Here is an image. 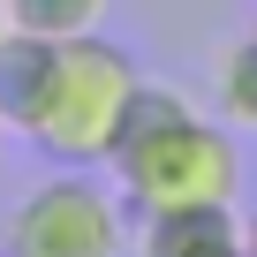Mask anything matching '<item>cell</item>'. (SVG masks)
I'll list each match as a JSON object with an SVG mask.
<instances>
[{"mask_svg":"<svg viewBox=\"0 0 257 257\" xmlns=\"http://www.w3.org/2000/svg\"><path fill=\"white\" fill-rule=\"evenodd\" d=\"M249 46H257V23H249Z\"/></svg>","mask_w":257,"mask_h":257,"instance_id":"obj_8","label":"cell"},{"mask_svg":"<svg viewBox=\"0 0 257 257\" xmlns=\"http://www.w3.org/2000/svg\"><path fill=\"white\" fill-rule=\"evenodd\" d=\"M137 91H144V76L113 38H98V31L53 38V76H46V98H38L23 137L68 167H98V159H113Z\"/></svg>","mask_w":257,"mask_h":257,"instance_id":"obj_2","label":"cell"},{"mask_svg":"<svg viewBox=\"0 0 257 257\" xmlns=\"http://www.w3.org/2000/svg\"><path fill=\"white\" fill-rule=\"evenodd\" d=\"M0 257H8V249H0Z\"/></svg>","mask_w":257,"mask_h":257,"instance_id":"obj_10","label":"cell"},{"mask_svg":"<svg viewBox=\"0 0 257 257\" xmlns=\"http://www.w3.org/2000/svg\"><path fill=\"white\" fill-rule=\"evenodd\" d=\"M8 31H31V38H76V31H98L106 0H0Z\"/></svg>","mask_w":257,"mask_h":257,"instance_id":"obj_4","label":"cell"},{"mask_svg":"<svg viewBox=\"0 0 257 257\" xmlns=\"http://www.w3.org/2000/svg\"><path fill=\"white\" fill-rule=\"evenodd\" d=\"M121 174V197L137 212H197V204H234L242 189V152L219 121H204L182 91L144 83L121 121V144L106 159Z\"/></svg>","mask_w":257,"mask_h":257,"instance_id":"obj_1","label":"cell"},{"mask_svg":"<svg viewBox=\"0 0 257 257\" xmlns=\"http://www.w3.org/2000/svg\"><path fill=\"white\" fill-rule=\"evenodd\" d=\"M219 113L234 121V128H257V46L242 38L234 53H227V68H219Z\"/></svg>","mask_w":257,"mask_h":257,"instance_id":"obj_5","label":"cell"},{"mask_svg":"<svg viewBox=\"0 0 257 257\" xmlns=\"http://www.w3.org/2000/svg\"><path fill=\"white\" fill-rule=\"evenodd\" d=\"M0 31H8V16H0Z\"/></svg>","mask_w":257,"mask_h":257,"instance_id":"obj_9","label":"cell"},{"mask_svg":"<svg viewBox=\"0 0 257 257\" xmlns=\"http://www.w3.org/2000/svg\"><path fill=\"white\" fill-rule=\"evenodd\" d=\"M242 257H257V212L242 219Z\"/></svg>","mask_w":257,"mask_h":257,"instance_id":"obj_6","label":"cell"},{"mask_svg":"<svg viewBox=\"0 0 257 257\" xmlns=\"http://www.w3.org/2000/svg\"><path fill=\"white\" fill-rule=\"evenodd\" d=\"M204 257H242V242H227V249H204Z\"/></svg>","mask_w":257,"mask_h":257,"instance_id":"obj_7","label":"cell"},{"mask_svg":"<svg viewBox=\"0 0 257 257\" xmlns=\"http://www.w3.org/2000/svg\"><path fill=\"white\" fill-rule=\"evenodd\" d=\"M121 249H128L121 197L98 189L91 174L38 182L8 219V257H121Z\"/></svg>","mask_w":257,"mask_h":257,"instance_id":"obj_3","label":"cell"}]
</instances>
